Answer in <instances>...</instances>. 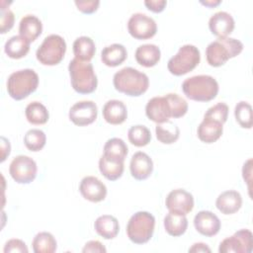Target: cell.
<instances>
[{
	"label": "cell",
	"mask_w": 253,
	"mask_h": 253,
	"mask_svg": "<svg viewBox=\"0 0 253 253\" xmlns=\"http://www.w3.org/2000/svg\"><path fill=\"white\" fill-rule=\"evenodd\" d=\"M201 4H203L206 7H210V8H213L217 5H219L221 3L220 0H206V1H200Z\"/></svg>",
	"instance_id": "47"
},
{
	"label": "cell",
	"mask_w": 253,
	"mask_h": 253,
	"mask_svg": "<svg viewBox=\"0 0 253 253\" xmlns=\"http://www.w3.org/2000/svg\"><path fill=\"white\" fill-rule=\"evenodd\" d=\"M128 152L126 142L119 137H112L108 139L104 145V155L110 158L125 161Z\"/></svg>",
	"instance_id": "33"
},
{
	"label": "cell",
	"mask_w": 253,
	"mask_h": 253,
	"mask_svg": "<svg viewBox=\"0 0 253 253\" xmlns=\"http://www.w3.org/2000/svg\"><path fill=\"white\" fill-rule=\"evenodd\" d=\"M251 173H252V159L250 158L243 164V167H242V176L244 181L248 185L249 194L251 191V177H252Z\"/></svg>",
	"instance_id": "44"
},
{
	"label": "cell",
	"mask_w": 253,
	"mask_h": 253,
	"mask_svg": "<svg viewBox=\"0 0 253 253\" xmlns=\"http://www.w3.org/2000/svg\"><path fill=\"white\" fill-rule=\"evenodd\" d=\"M79 192L85 200L92 203H99L107 196L106 185L95 176L84 177L79 185Z\"/></svg>",
	"instance_id": "15"
},
{
	"label": "cell",
	"mask_w": 253,
	"mask_h": 253,
	"mask_svg": "<svg viewBox=\"0 0 253 253\" xmlns=\"http://www.w3.org/2000/svg\"><path fill=\"white\" fill-rule=\"evenodd\" d=\"M145 115L150 121L156 124L170 121L172 118V109L166 95L151 98L145 106Z\"/></svg>",
	"instance_id": "14"
},
{
	"label": "cell",
	"mask_w": 253,
	"mask_h": 253,
	"mask_svg": "<svg viewBox=\"0 0 253 253\" xmlns=\"http://www.w3.org/2000/svg\"><path fill=\"white\" fill-rule=\"evenodd\" d=\"M42 32V21L35 15L24 16L19 23V35L30 42L36 41Z\"/></svg>",
	"instance_id": "22"
},
{
	"label": "cell",
	"mask_w": 253,
	"mask_h": 253,
	"mask_svg": "<svg viewBox=\"0 0 253 253\" xmlns=\"http://www.w3.org/2000/svg\"><path fill=\"white\" fill-rule=\"evenodd\" d=\"M25 115L27 121L32 125H44L49 119V113L46 107L38 101L28 104L25 109Z\"/></svg>",
	"instance_id": "30"
},
{
	"label": "cell",
	"mask_w": 253,
	"mask_h": 253,
	"mask_svg": "<svg viewBox=\"0 0 253 253\" xmlns=\"http://www.w3.org/2000/svg\"><path fill=\"white\" fill-rule=\"evenodd\" d=\"M134 56L137 63L141 66L152 67L159 62L161 51L156 44L144 43L136 48Z\"/></svg>",
	"instance_id": "23"
},
{
	"label": "cell",
	"mask_w": 253,
	"mask_h": 253,
	"mask_svg": "<svg viewBox=\"0 0 253 253\" xmlns=\"http://www.w3.org/2000/svg\"><path fill=\"white\" fill-rule=\"evenodd\" d=\"M32 245L35 253H53L57 248L54 236L47 231L39 232L34 237Z\"/></svg>",
	"instance_id": "32"
},
{
	"label": "cell",
	"mask_w": 253,
	"mask_h": 253,
	"mask_svg": "<svg viewBox=\"0 0 253 253\" xmlns=\"http://www.w3.org/2000/svg\"><path fill=\"white\" fill-rule=\"evenodd\" d=\"M113 84L117 91L138 97L147 91L149 79L145 73L133 67H124L114 74Z\"/></svg>",
	"instance_id": "1"
},
{
	"label": "cell",
	"mask_w": 253,
	"mask_h": 253,
	"mask_svg": "<svg viewBox=\"0 0 253 253\" xmlns=\"http://www.w3.org/2000/svg\"><path fill=\"white\" fill-rule=\"evenodd\" d=\"M124 161L110 158L104 154L99 159V170L101 174L110 181H116L124 173Z\"/></svg>",
	"instance_id": "26"
},
{
	"label": "cell",
	"mask_w": 253,
	"mask_h": 253,
	"mask_svg": "<svg viewBox=\"0 0 253 253\" xmlns=\"http://www.w3.org/2000/svg\"><path fill=\"white\" fill-rule=\"evenodd\" d=\"M66 51V42L64 39L55 34L44 38L42 44L36 52L37 59L43 65H56L64 57Z\"/></svg>",
	"instance_id": "8"
},
{
	"label": "cell",
	"mask_w": 253,
	"mask_h": 253,
	"mask_svg": "<svg viewBox=\"0 0 253 253\" xmlns=\"http://www.w3.org/2000/svg\"><path fill=\"white\" fill-rule=\"evenodd\" d=\"M188 227L186 215L169 211L164 217V228L166 232L174 237L183 235Z\"/></svg>",
	"instance_id": "29"
},
{
	"label": "cell",
	"mask_w": 253,
	"mask_h": 253,
	"mask_svg": "<svg viewBox=\"0 0 253 253\" xmlns=\"http://www.w3.org/2000/svg\"><path fill=\"white\" fill-rule=\"evenodd\" d=\"M201 61V53L193 44L182 45L178 52L167 63L169 72L175 76H181L195 69Z\"/></svg>",
	"instance_id": "7"
},
{
	"label": "cell",
	"mask_w": 253,
	"mask_h": 253,
	"mask_svg": "<svg viewBox=\"0 0 253 253\" xmlns=\"http://www.w3.org/2000/svg\"><path fill=\"white\" fill-rule=\"evenodd\" d=\"M129 142L137 147L147 145L151 140V132L147 126L142 125H135L129 127L127 131Z\"/></svg>",
	"instance_id": "34"
},
{
	"label": "cell",
	"mask_w": 253,
	"mask_h": 253,
	"mask_svg": "<svg viewBox=\"0 0 253 253\" xmlns=\"http://www.w3.org/2000/svg\"><path fill=\"white\" fill-rule=\"evenodd\" d=\"M126 48L121 43H112L105 46L101 51V60L109 67L121 65L126 59Z\"/></svg>",
	"instance_id": "24"
},
{
	"label": "cell",
	"mask_w": 253,
	"mask_h": 253,
	"mask_svg": "<svg viewBox=\"0 0 253 253\" xmlns=\"http://www.w3.org/2000/svg\"><path fill=\"white\" fill-rule=\"evenodd\" d=\"M106 248L105 246L98 240H90L88 241L83 249H82V252L83 253H88V252H98V253H103V252H106Z\"/></svg>",
	"instance_id": "42"
},
{
	"label": "cell",
	"mask_w": 253,
	"mask_h": 253,
	"mask_svg": "<svg viewBox=\"0 0 253 253\" xmlns=\"http://www.w3.org/2000/svg\"><path fill=\"white\" fill-rule=\"evenodd\" d=\"M46 142L45 133L39 128L29 129L24 135V144L30 151H40L43 148Z\"/></svg>",
	"instance_id": "35"
},
{
	"label": "cell",
	"mask_w": 253,
	"mask_h": 253,
	"mask_svg": "<svg viewBox=\"0 0 253 253\" xmlns=\"http://www.w3.org/2000/svg\"><path fill=\"white\" fill-rule=\"evenodd\" d=\"M165 206L171 212L186 215L194 208V197L184 189H175L167 195Z\"/></svg>",
	"instance_id": "13"
},
{
	"label": "cell",
	"mask_w": 253,
	"mask_h": 253,
	"mask_svg": "<svg viewBox=\"0 0 253 253\" xmlns=\"http://www.w3.org/2000/svg\"><path fill=\"white\" fill-rule=\"evenodd\" d=\"M73 53L75 58L82 61H90L96 52L94 41L87 36L77 38L73 42Z\"/></svg>",
	"instance_id": "28"
},
{
	"label": "cell",
	"mask_w": 253,
	"mask_h": 253,
	"mask_svg": "<svg viewBox=\"0 0 253 253\" xmlns=\"http://www.w3.org/2000/svg\"><path fill=\"white\" fill-rule=\"evenodd\" d=\"M188 251L191 252V253H200V252H203V253L209 252V253H210V252H211V248L208 246V244L203 243V242L194 243V244L192 245V247L189 248Z\"/></svg>",
	"instance_id": "46"
},
{
	"label": "cell",
	"mask_w": 253,
	"mask_h": 253,
	"mask_svg": "<svg viewBox=\"0 0 253 253\" xmlns=\"http://www.w3.org/2000/svg\"><path fill=\"white\" fill-rule=\"evenodd\" d=\"M222 132L223 124L206 118H204L197 129L199 139L205 143H212L216 141L222 135Z\"/></svg>",
	"instance_id": "21"
},
{
	"label": "cell",
	"mask_w": 253,
	"mask_h": 253,
	"mask_svg": "<svg viewBox=\"0 0 253 253\" xmlns=\"http://www.w3.org/2000/svg\"><path fill=\"white\" fill-rule=\"evenodd\" d=\"M37 163L27 155H18L10 163L9 173L13 180L19 184H29L37 176Z\"/></svg>",
	"instance_id": "9"
},
{
	"label": "cell",
	"mask_w": 253,
	"mask_h": 253,
	"mask_svg": "<svg viewBox=\"0 0 253 253\" xmlns=\"http://www.w3.org/2000/svg\"><path fill=\"white\" fill-rule=\"evenodd\" d=\"M1 162H3L7 158V156H9L11 151L10 141L4 136H1Z\"/></svg>",
	"instance_id": "45"
},
{
	"label": "cell",
	"mask_w": 253,
	"mask_h": 253,
	"mask_svg": "<svg viewBox=\"0 0 253 253\" xmlns=\"http://www.w3.org/2000/svg\"><path fill=\"white\" fill-rule=\"evenodd\" d=\"M144 5L146 8L154 13H160L164 10L167 5V1L165 0H145Z\"/></svg>",
	"instance_id": "43"
},
{
	"label": "cell",
	"mask_w": 253,
	"mask_h": 253,
	"mask_svg": "<svg viewBox=\"0 0 253 253\" xmlns=\"http://www.w3.org/2000/svg\"><path fill=\"white\" fill-rule=\"evenodd\" d=\"M218 83L211 75H195L184 80L182 90L186 97L197 102H209L218 93Z\"/></svg>",
	"instance_id": "2"
},
{
	"label": "cell",
	"mask_w": 253,
	"mask_h": 253,
	"mask_svg": "<svg viewBox=\"0 0 253 253\" xmlns=\"http://www.w3.org/2000/svg\"><path fill=\"white\" fill-rule=\"evenodd\" d=\"M39 85V75L31 68L21 69L10 74L7 79V92L11 98L20 101L35 92Z\"/></svg>",
	"instance_id": "5"
},
{
	"label": "cell",
	"mask_w": 253,
	"mask_h": 253,
	"mask_svg": "<svg viewBox=\"0 0 253 253\" xmlns=\"http://www.w3.org/2000/svg\"><path fill=\"white\" fill-rule=\"evenodd\" d=\"M96 232L105 239L115 238L120 231L118 219L111 214H103L97 217L94 222Z\"/></svg>",
	"instance_id": "25"
},
{
	"label": "cell",
	"mask_w": 253,
	"mask_h": 253,
	"mask_svg": "<svg viewBox=\"0 0 253 253\" xmlns=\"http://www.w3.org/2000/svg\"><path fill=\"white\" fill-rule=\"evenodd\" d=\"M166 97L171 105L172 118L178 119L186 115V113L188 112V103L184 98L176 93L166 94Z\"/></svg>",
	"instance_id": "37"
},
{
	"label": "cell",
	"mask_w": 253,
	"mask_h": 253,
	"mask_svg": "<svg viewBox=\"0 0 253 253\" xmlns=\"http://www.w3.org/2000/svg\"><path fill=\"white\" fill-rule=\"evenodd\" d=\"M234 117L241 127H252V108L249 103L245 101L238 102L234 108Z\"/></svg>",
	"instance_id": "36"
},
{
	"label": "cell",
	"mask_w": 253,
	"mask_h": 253,
	"mask_svg": "<svg viewBox=\"0 0 253 253\" xmlns=\"http://www.w3.org/2000/svg\"><path fill=\"white\" fill-rule=\"evenodd\" d=\"M77 9L85 14H92L99 8V0H76L74 1Z\"/></svg>",
	"instance_id": "41"
},
{
	"label": "cell",
	"mask_w": 253,
	"mask_h": 253,
	"mask_svg": "<svg viewBox=\"0 0 253 253\" xmlns=\"http://www.w3.org/2000/svg\"><path fill=\"white\" fill-rule=\"evenodd\" d=\"M127 31L136 40H147L157 32L156 22L143 13H134L127 21Z\"/></svg>",
	"instance_id": "11"
},
{
	"label": "cell",
	"mask_w": 253,
	"mask_h": 253,
	"mask_svg": "<svg viewBox=\"0 0 253 253\" xmlns=\"http://www.w3.org/2000/svg\"><path fill=\"white\" fill-rule=\"evenodd\" d=\"M253 250V234L249 229H240L233 235L223 239L218 247L219 253H251Z\"/></svg>",
	"instance_id": "10"
},
{
	"label": "cell",
	"mask_w": 253,
	"mask_h": 253,
	"mask_svg": "<svg viewBox=\"0 0 253 253\" xmlns=\"http://www.w3.org/2000/svg\"><path fill=\"white\" fill-rule=\"evenodd\" d=\"M98 116L97 105L90 100L75 103L69 110V120L76 126H85L94 123Z\"/></svg>",
	"instance_id": "12"
},
{
	"label": "cell",
	"mask_w": 253,
	"mask_h": 253,
	"mask_svg": "<svg viewBox=\"0 0 253 253\" xmlns=\"http://www.w3.org/2000/svg\"><path fill=\"white\" fill-rule=\"evenodd\" d=\"M157 139L164 144L174 143L180 136V129L176 124L171 121L157 124L155 126Z\"/></svg>",
	"instance_id": "31"
},
{
	"label": "cell",
	"mask_w": 253,
	"mask_h": 253,
	"mask_svg": "<svg viewBox=\"0 0 253 253\" xmlns=\"http://www.w3.org/2000/svg\"><path fill=\"white\" fill-rule=\"evenodd\" d=\"M243 50V43L234 38H217L206 48L207 61L211 66L219 67Z\"/></svg>",
	"instance_id": "4"
},
{
	"label": "cell",
	"mask_w": 253,
	"mask_h": 253,
	"mask_svg": "<svg viewBox=\"0 0 253 253\" xmlns=\"http://www.w3.org/2000/svg\"><path fill=\"white\" fill-rule=\"evenodd\" d=\"M4 253H28L29 249L26 245V243L17 238H13L8 240L3 248Z\"/></svg>",
	"instance_id": "40"
},
{
	"label": "cell",
	"mask_w": 253,
	"mask_h": 253,
	"mask_svg": "<svg viewBox=\"0 0 253 253\" xmlns=\"http://www.w3.org/2000/svg\"><path fill=\"white\" fill-rule=\"evenodd\" d=\"M228 111H229L228 106L223 102H219L211 106V108H209L208 111L205 113L204 118L211 119L213 121L224 124L227 121Z\"/></svg>",
	"instance_id": "38"
},
{
	"label": "cell",
	"mask_w": 253,
	"mask_h": 253,
	"mask_svg": "<svg viewBox=\"0 0 253 253\" xmlns=\"http://www.w3.org/2000/svg\"><path fill=\"white\" fill-rule=\"evenodd\" d=\"M68 71L72 88L79 94H90L98 85L97 75L90 61H82L77 58L70 60Z\"/></svg>",
	"instance_id": "3"
},
{
	"label": "cell",
	"mask_w": 253,
	"mask_h": 253,
	"mask_svg": "<svg viewBox=\"0 0 253 253\" xmlns=\"http://www.w3.org/2000/svg\"><path fill=\"white\" fill-rule=\"evenodd\" d=\"M15 22L14 13L9 9L1 6V17H0V33L5 34L9 32Z\"/></svg>",
	"instance_id": "39"
},
{
	"label": "cell",
	"mask_w": 253,
	"mask_h": 253,
	"mask_svg": "<svg viewBox=\"0 0 253 253\" xmlns=\"http://www.w3.org/2000/svg\"><path fill=\"white\" fill-rule=\"evenodd\" d=\"M220 220L215 213L211 211H201L194 217L196 230L204 236H213L220 229Z\"/></svg>",
	"instance_id": "16"
},
{
	"label": "cell",
	"mask_w": 253,
	"mask_h": 253,
	"mask_svg": "<svg viewBox=\"0 0 253 253\" xmlns=\"http://www.w3.org/2000/svg\"><path fill=\"white\" fill-rule=\"evenodd\" d=\"M131 176L136 180L147 179L153 171V161L148 154L142 151L135 152L129 162Z\"/></svg>",
	"instance_id": "18"
},
{
	"label": "cell",
	"mask_w": 253,
	"mask_h": 253,
	"mask_svg": "<svg viewBox=\"0 0 253 253\" xmlns=\"http://www.w3.org/2000/svg\"><path fill=\"white\" fill-rule=\"evenodd\" d=\"M242 206V197L235 190H227L218 195L215 201L216 209L223 214H233Z\"/></svg>",
	"instance_id": "19"
},
{
	"label": "cell",
	"mask_w": 253,
	"mask_h": 253,
	"mask_svg": "<svg viewBox=\"0 0 253 253\" xmlns=\"http://www.w3.org/2000/svg\"><path fill=\"white\" fill-rule=\"evenodd\" d=\"M103 118L108 124L121 125L127 118V109L120 100H109L103 107Z\"/></svg>",
	"instance_id": "20"
},
{
	"label": "cell",
	"mask_w": 253,
	"mask_h": 253,
	"mask_svg": "<svg viewBox=\"0 0 253 253\" xmlns=\"http://www.w3.org/2000/svg\"><path fill=\"white\" fill-rule=\"evenodd\" d=\"M155 217L148 211H137L133 213L126 224V235L135 244L148 242L154 232Z\"/></svg>",
	"instance_id": "6"
},
{
	"label": "cell",
	"mask_w": 253,
	"mask_h": 253,
	"mask_svg": "<svg viewBox=\"0 0 253 253\" xmlns=\"http://www.w3.org/2000/svg\"><path fill=\"white\" fill-rule=\"evenodd\" d=\"M234 27L233 17L225 11L214 13L209 20L210 31L217 38H227L234 30Z\"/></svg>",
	"instance_id": "17"
},
{
	"label": "cell",
	"mask_w": 253,
	"mask_h": 253,
	"mask_svg": "<svg viewBox=\"0 0 253 253\" xmlns=\"http://www.w3.org/2000/svg\"><path fill=\"white\" fill-rule=\"evenodd\" d=\"M30 42L20 35L11 37L4 45L5 53L13 59H20L26 56L30 50Z\"/></svg>",
	"instance_id": "27"
}]
</instances>
